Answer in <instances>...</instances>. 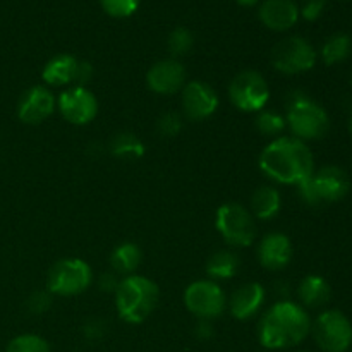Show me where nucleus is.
I'll return each instance as SVG.
<instances>
[{
	"instance_id": "1",
	"label": "nucleus",
	"mask_w": 352,
	"mask_h": 352,
	"mask_svg": "<svg viewBox=\"0 0 352 352\" xmlns=\"http://www.w3.org/2000/svg\"><path fill=\"white\" fill-rule=\"evenodd\" d=\"M260 168L272 181L299 186L313 175L315 160L305 141L280 136L275 138L261 151Z\"/></svg>"
},
{
	"instance_id": "2",
	"label": "nucleus",
	"mask_w": 352,
	"mask_h": 352,
	"mask_svg": "<svg viewBox=\"0 0 352 352\" xmlns=\"http://www.w3.org/2000/svg\"><path fill=\"white\" fill-rule=\"evenodd\" d=\"M311 332V320L305 308L292 301H278L261 316L258 340L272 351L299 346Z\"/></svg>"
},
{
	"instance_id": "3",
	"label": "nucleus",
	"mask_w": 352,
	"mask_h": 352,
	"mask_svg": "<svg viewBox=\"0 0 352 352\" xmlns=\"http://www.w3.org/2000/svg\"><path fill=\"white\" fill-rule=\"evenodd\" d=\"M160 301V289L153 280L141 275H129L119 282L116 308L126 323H143Z\"/></svg>"
},
{
	"instance_id": "4",
	"label": "nucleus",
	"mask_w": 352,
	"mask_h": 352,
	"mask_svg": "<svg viewBox=\"0 0 352 352\" xmlns=\"http://www.w3.org/2000/svg\"><path fill=\"white\" fill-rule=\"evenodd\" d=\"M285 122L292 134L301 141L322 140L330 127V119L323 107L299 91L289 96Z\"/></svg>"
},
{
	"instance_id": "5",
	"label": "nucleus",
	"mask_w": 352,
	"mask_h": 352,
	"mask_svg": "<svg viewBox=\"0 0 352 352\" xmlns=\"http://www.w3.org/2000/svg\"><path fill=\"white\" fill-rule=\"evenodd\" d=\"M302 201L311 206L340 201L349 192L351 181L346 170L336 165H327L313 172L311 177L298 186Z\"/></svg>"
},
{
	"instance_id": "6",
	"label": "nucleus",
	"mask_w": 352,
	"mask_h": 352,
	"mask_svg": "<svg viewBox=\"0 0 352 352\" xmlns=\"http://www.w3.org/2000/svg\"><path fill=\"white\" fill-rule=\"evenodd\" d=\"M93 272L86 261L79 258H65L52 265L47 275V289L55 296H78L91 285Z\"/></svg>"
},
{
	"instance_id": "7",
	"label": "nucleus",
	"mask_w": 352,
	"mask_h": 352,
	"mask_svg": "<svg viewBox=\"0 0 352 352\" xmlns=\"http://www.w3.org/2000/svg\"><path fill=\"white\" fill-rule=\"evenodd\" d=\"M217 230L227 244L248 248L256 241V222L254 217L239 203H226L217 210Z\"/></svg>"
},
{
	"instance_id": "8",
	"label": "nucleus",
	"mask_w": 352,
	"mask_h": 352,
	"mask_svg": "<svg viewBox=\"0 0 352 352\" xmlns=\"http://www.w3.org/2000/svg\"><path fill=\"white\" fill-rule=\"evenodd\" d=\"M311 332L325 352H346L352 344V323L339 309L323 311L311 325Z\"/></svg>"
},
{
	"instance_id": "9",
	"label": "nucleus",
	"mask_w": 352,
	"mask_h": 352,
	"mask_svg": "<svg viewBox=\"0 0 352 352\" xmlns=\"http://www.w3.org/2000/svg\"><path fill=\"white\" fill-rule=\"evenodd\" d=\"M229 98L241 112H261L270 100V88L260 72L243 71L230 81Z\"/></svg>"
},
{
	"instance_id": "10",
	"label": "nucleus",
	"mask_w": 352,
	"mask_h": 352,
	"mask_svg": "<svg viewBox=\"0 0 352 352\" xmlns=\"http://www.w3.org/2000/svg\"><path fill=\"white\" fill-rule=\"evenodd\" d=\"M272 64L282 74H302L315 67L316 50L305 38H285L272 50Z\"/></svg>"
},
{
	"instance_id": "11",
	"label": "nucleus",
	"mask_w": 352,
	"mask_h": 352,
	"mask_svg": "<svg viewBox=\"0 0 352 352\" xmlns=\"http://www.w3.org/2000/svg\"><path fill=\"white\" fill-rule=\"evenodd\" d=\"M184 305L189 313L199 320H215L223 315L227 298L220 285L213 280H196L184 291Z\"/></svg>"
},
{
	"instance_id": "12",
	"label": "nucleus",
	"mask_w": 352,
	"mask_h": 352,
	"mask_svg": "<svg viewBox=\"0 0 352 352\" xmlns=\"http://www.w3.org/2000/svg\"><path fill=\"white\" fill-rule=\"evenodd\" d=\"M57 105L62 117L74 126H86L98 113V102L85 86H74L62 91L58 95Z\"/></svg>"
},
{
	"instance_id": "13",
	"label": "nucleus",
	"mask_w": 352,
	"mask_h": 352,
	"mask_svg": "<svg viewBox=\"0 0 352 352\" xmlns=\"http://www.w3.org/2000/svg\"><path fill=\"white\" fill-rule=\"evenodd\" d=\"M219 109L215 89L201 81H191L182 88V110L189 120H203L212 117Z\"/></svg>"
},
{
	"instance_id": "14",
	"label": "nucleus",
	"mask_w": 352,
	"mask_h": 352,
	"mask_svg": "<svg viewBox=\"0 0 352 352\" xmlns=\"http://www.w3.org/2000/svg\"><path fill=\"white\" fill-rule=\"evenodd\" d=\"M55 110V98L45 86H33L26 89L17 103V117L21 122L36 126L47 120Z\"/></svg>"
},
{
	"instance_id": "15",
	"label": "nucleus",
	"mask_w": 352,
	"mask_h": 352,
	"mask_svg": "<svg viewBox=\"0 0 352 352\" xmlns=\"http://www.w3.org/2000/svg\"><path fill=\"white\" fill-rule=\"evenodd\" d=\"M148 88L158 95H174L186 86V69L175 58H165L151 65L146 74Z\"/></svg>"
},
{
	"instance_id": "16",
	"label": "nucleus",
	"mask_w": 352,
	"mask_h": 352,
	"mask_svg": "<svg viewBox=\"0 0 352 352\" xmlns=\"http://www.w3.org/2000/svg\"><path fill=\"white\" fill-rule=\"evenodd\" d=\"M258 260L267 270H284L292 260V244L285 234L272 232L258 246Z\"/></svg>"
},
{
	"instance_id": "17",
	"label": "nucleus",
	"mask_w": 352,
	"mask_h": 352,
	"mask_svg": "<svg viewBox=\"0 0 352 352\" xmlns=\"http://www.w3.org/2000/svg\"><path fill=\"white\" fill-rule=\"evenodd\" d=\"M265 301V289L261 284L250 282L236 291L230 296V313L236 320H250L260 311L261 305Z\"/></svg>"
},
{
	"instance_id": "18",
	"label": "nucleus",
	"mask_w": 352,
	"mask_h": 352,
	"mask_svg": "<svg viewBox=\"0 0 352 352\" xmlns=\"http://www.w3.org/2000/svg\"><path fill=\"white\" fill-rule=\"evenodd\" d=\"M299 10L292 0H267L260 7V19L274 31H285L298 23Z\"/></svg>"
},
{
	"instance_id": "19",
	"label": "nucleus",
	"mask_w": 352,
	"mask_h": 352,
	"mask_svg": "<svg viewBox=\"0 0 352 352\" xmlns=\"http://www.w3.org/2000/svg\"><path fill=\"white\" fill-rule=\"evenodd\" d=\"M79 60L72 55H57L52 60L47 62L43 67L41 78L50 86H64L76 81V72H78Z\"/></svg>"
},
{
	"instance_id": "20",
	"label": "nucleus",
	"mask_w": 352,
	"mask_h": 352,
	"mask_svg": "<svg viewBox=\"0 0 352 352\" xmlns=\"http://www.w3.org/2000/svg\"><path fill=\"white\" fill-rule=\"evenodd\" d=\"M298 296L301 302L308 308H322L329 305L332 298V289L329 282L320 275H308L301 280L298 287Z\"/></svg>"
},
{
	"instance_id": "21",
	"label": "nucleus",
	"mask_w": 352,
	"mask_h": 352,
	"mask_svg": "<svg viewBox=\"0 0 352 352\" xmlns=\"http://www.w3.org/2000/svg\"><path fill=\"white\" fill-rule=\"evenodd\" d=\"M141 258H143V254H141L138 244L122 243L110 254V267H112L113 274L129 277V275H134V272L141 265Z\"/></svg>"
},
{
	"instance_id": "22",
	"label": "nucleus",
	"mask_w": 352,
	"mask_h": 352,
	"mask_svg": "<svg viewBox=\"0 0 352 352\" xmlns=\"http://www.w3.org/2000/svg\"><path fill=\"white\" fill-rule=\"evenodd\" d=\"M280 192L272 186H263L256 189L251 198V206H253V217L260 220H270L280 212Z\"/></svg>"
},
{
	"instance_id": "23",
	"label": "nucleus",
	"mask_w": 352,
	"mask_h": 352,
	"mask_svg": "<svg viewBox=\"0 0 352 352\" xmlns=\"http://www.w3.org/2000/svg\"><path fill=\"white\" fill-rule=\"evenodd\" d=\"M239 256H237L234 251L222 250L217 251L215 254L210 256V260L206 261V274L213 280H227V278H232L234 275L239 270Z\"/></svg>"
},
{
	"instance_id": "24",
	"label": "nucleus",
	"mask_w": 352,
	"mask_h": 352,
	"mask_svg": "<svg viewBox=\"0 0 352 352\" xmlns=\"http://www.w3.org/2000/svg\"><path fill=\"white\" fill-rule=\"evenodd\" d=\"M110 151L113 157L122 160H138L144 155V144L136 134L120 133L110 143Z\"/></svg>"
},
{
	"instance_id": "25",
	"label": "nucleus",
	"mask_w": 352,
	"mask_h": 352,
	"mask_svg": "<svg viewBox=\"0 0 352 352\" xmlns=\"http://www.w3.org/2000/svg\"><path fill=\"white\" fill-rule=\"evenodd\" d=\"M352 50V40L349 34L346 33H337L330 36L325 41L322 48V58L327 65L339 64V62L346 60L351 55Z\"/></svg>"
},
{
	"instance_id": "26",
	"label": "nucleus",
	"mask_w": 352,
	"mask_h": 352,
	"mask_svg": "<svg viewBox=\"0 0 352 352\" xmlns=\"http://www.w3.org/2000/svg\"><path fill=\"white\" fill-rule=\"evenodd\" d=\"M3 352H52L47 340L34 333H24L9 342Z\"/></svg>"
},
{
	"instance_id": "27",
	"label": "nucleus",
	"mask_w": 352,
	"mask_h": 352,
	"mask_svg": "<svg viewBox=\"0 0 352 352\" xmlns=\"http://www.w3.org/2000/svg\"><path fill=\"white\" fill-rule=\"evenodd\" d=\"M254 124H256V129L260 131L263 136H268V138L280 136L282 131H284L285 126H287L284 117L278 116L277 112H263V110L258 112V117L256 120H254Z\"/></svg>"
},
{
	"instance_id": "28",
	"label": "nucleus",
	"mask_w": 352,
	"mask_h": 352,
	"mask_svg": "<svg viewBox=\"0 0 352 352\" xmlns=\"http://www.w3.org/2000/svg\"><path fill=\"white\" fill-rule=\"evenodd\" d=\"M192 41L195 40H192L191 31L186 30V28H175L167 40L168 52H170L172 55H175V57L186 55L192 48Z\"/></svg>"
},
{
	"instance_id": "29",
	"label": "nucleus",
	"mask_w": 352,
	"mask_h": 352,
	"mask_svg": "<svg viewBox=\"0 0 352 352\" xmlns=\"http://www.w3.org/2000/svg\"><path fill=\"white\" fill-rule=\"evenodd\" d=\"M140 0H102V7L112 17H129L136 12Z\"/></svg>"
},
{
	"instance_id": "30",
	"label": "nucleus",
	"mask_w": 352,
	"mask_h": 352,
	"mask_svg": "<svg viewBox=\"0 0 352 352\" xmlns=\"http://www.w3.org/2000/svg\"><path fill=\"white\" fill-rule=\"evenodd\" d=\"M157 129L160 136L175 138L182 129V117L175 112H167L158 119Z\"/></svg>"
},
{
	"instance_id": "31",
	"label": "nucleus",
	"mask_w": 352,
	"mask_h": 352,
	"mask_svg": "<svg viewBox=\"0 0 352 352\" xmlns=\"http://www.w3.org/2000/svg\"><path fill=\"white\" fill-rule=\"evenodd\" d=\"M52 306V296L48 291H36L30 296L28 299V309L33 315H41V313L48 311Z\"/></svg>"
},
{
	"instance_id": "32",
	"label": "nucleus",
	"mask_w": 352,
	"mask_h": 352,
	"mask_svg": "<svg viewBox=\"0 0 352 352\" xmlns=\"http://www.w3.org/2000/svg\"><path fill=\"white\" fill-rule=\"evenodd\" d=\"M323 9H325V0H308L302 7V17L306 21H315L322 16Z\"/></svg>"
},
{
	"instance_id": "33",
	"label": "nucleus",
	"mask_w": 352,
	"mask_h": 352,
	"mask_svg": "<svg viewBox=\"0 0 352 352\" xmlns=\"http://www.w3.org/2000/svg\"><path fill=\"white\" fill-rule=\"evenodd\" d=\"M105 329L107 325L102 320H89L85 327V336L91 340L102 339V337L105 336Z\"/></svg>"
},
{
	"instance_id": "34",
	"label": "nucleus",
	"mask_w": 352,
	"mask_h": 352,
	"mask_svg": "<svg viewBox=\"0 0 352 352\" xmlns=\"http://www.w3.org/2000/svg\"><path fill=\"white\" fill-rule=\"evenodd\" d=\"M119 282L117 274H103L98 280V287L102 292H116L119 287Z\"/></svg>"
},
{
	"instance_id": "35",
	"label": "nucleus",
	"mask_w": 352,
	"mask_h": 352,
	"mask_svg": "<svg viewBox=\"0 0 352 352\" xmlns=\"http://www.w3.org/2000/svg\"><path fill=\"white\" fill-rule=\"evenodd\" d=\"M93 76V67L91 64H88V62L85 60H79L78 64V72H76V81L78 82V86H85L86 82L89 81V78Z\"/></svg>"
},
{
	"instance_id": "36",
	"label": "nucleus",
	"mask_w": 352,
	"mask_h": 352,
	"mask_svg": "<svg viewBox=\"0 0 352 352\" xmlns=\"http://www.w3.org/2000/svg\"><path fill=\"white\" fill-rule=\"evenodd\" d=\"M196 336L201 340H208L210 337H213V327L210 320H199L198 325H196Z\"/></svg>"
},
{
	"instance_id": "37",
	"label": "nucleus",
	"mask_w": 352,
	"mask_h": 352,
	"mask_svg": "<svg viewBox=\"0 0 352 352\" xmlns=\"http://www.w3.org/2000/svg\"><path fill=\"white\" fill-rule=\"evenodd\" d=\"M237 2H239L241 6L251 7V6H256V3H258V0H237Z\"/></svg>"
},
{
	"instance_id": "38",
	"label": "nucleus",
	"mask_w": 352,
	"mask_h": 352,
	"mask_svg": "<svg viewBox=\"0 0 352 352\" xmlns=\"http://www.w3.org/2000/svg\"><path fill=\"white\" fill-rule=\"evenodd\" d=\"M349 131H351V134H352V117H351V120H349Z\"/></svg>"
},
{
	"instance_id": "39",
	"label": "nucleus",
	"mask_w": 352,
	"mask_h": 352,
	"mask_svg": "<svg viewBox=\"0 0 352 352\" xmlns=\"http://www.w3.org/2000/svg\"><path fill=\"white\" fill-rule=\"evenodd\" d=\"M351 85H352V76H351Z\"/></svg>"
}]
</instances>
